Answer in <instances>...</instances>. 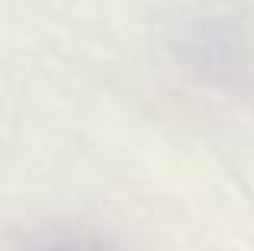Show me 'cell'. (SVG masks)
Masks as SVG:
<instances>
[{
	"mask_svg": "<svg viewBox=\"0 0 254 251\" xmlns=\"http://www.w3.org/2000/svg\"><path fill=\"white\" fill-rule=\"evenodd\" d=\"M26 251H106L103 245L81 235H49V239H39L36 245H29Z\"/></svg>",
	"mask_w": 254,
	"mask_h": 251,
	"instance_id": "1",
	"label": "cell"
}]
</instances>
